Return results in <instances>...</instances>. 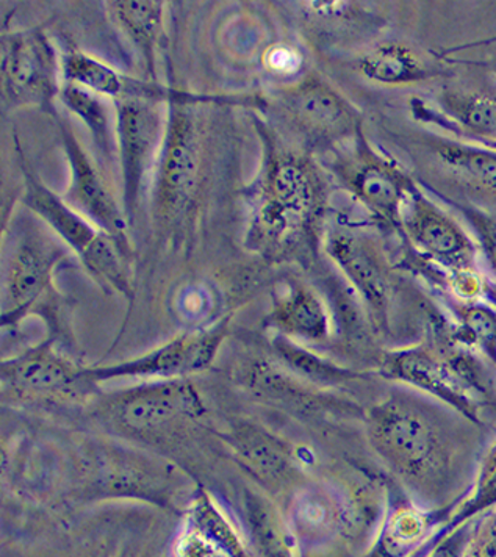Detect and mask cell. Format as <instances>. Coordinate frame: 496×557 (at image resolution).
<instances>
[{"label": "cell", "instance_id": "cell-1", "mask_svg": "<svg viewBox=\"0 0 496 557\" xmlns=\"http://www.w3.org/2000/svg\"><path fill=\"white\" fill-rule=\"evenodd\" d=\"M266 149L248 243L265 256H288L315 245L326 210V185L309 157L284 148L271 135Z\"/></svg>", "mask_w": 496, "mask_h": 557}, {"label": "cell", "instance_id": "cell-2", "mask_svg": "<svg viewBox=\"0 0 496 557\" xmlns=\"http://www.w3.org/2000/svg\"><path fill=\"white\" fill-rule=\"evenodd\" d=\"M369 437L382 462L408 484H441L449 471L452 445L433 410L392 396L369 412Z\"/></svg>", "mask_w": 496, "mask_h": 557}, {"label": "cell", "instance_id": "cell-3", "mask_svg": "<svg viewBox=\"0 0 496 557\" xmlns=\"http://www.w3.org/2000/svg\"><path fill=\"white\" fill-rule=\"evenodd\" d=\"M193 98L177 92L170 101V120L153 182V218L174 228L190 215L202 181L201 139L193 116Z\"/></svg>", "mask_w": 496, "mask_h": 557}, {"label": "cell", "instance_id": "cell-4", "mask_svg": "<svg viewBox=\"0 0 496 557\" xmlns=\"http://www.w3.org/2000/svg\"><path fill=\"white\" fill-rule=\"evenodd\" d=\"M334 173L374 220L401 228L417 182L395 160L373 148L363 128L351 139V148L335 153Z\"/></svg>", "mask_w": 496, "mask_h": 557}, {"label": "cell", "instance_id": "cell-5", "mask_svg": "<svg viewBox=\"0 0 496 557\" xmlns=\"http://www.w3.org/2000/svg\"><path fill=\"white\" fill-rule=\"evenodd\" d=\"M381 374L434 396L473 423H480V406L474 395L483 387L476 367L463 355L446 357L427 346H412L385 356Z\"/></svg>", "mask_w": 496, "mask_h": 557}, {"label": "cell", "instance_id": "cell-6", "mask_svg": "<svg viewBox=\"0 0 496 557\" xmlns=\"http://www.w3.org/2000/svg\"><path fill=\"white\" fill-rule=\"evenodd\" d=\"M274 107L293 128L319 145H344L363 128L359 110L315 74L280 89Z\"/></svg>", "mask_w": 496, "mask_h": 557}, {"label": "cell", "instance_id": "cell-7", "mask_svg": "<svg viewBox=\"0 0 496 557\" xmlns=\"http://www.w3.org/2000/svg\"><path fill=\"white\" fill-rule=\"evenodd\" d=\"M402 231L424 259L449 274L476 271V242L417 184L402 213Z\"/></svg>", "mask_w": 496, "mask_h": 557}, {"label": "cell", "instance_id": "cell-8", "mask_svg": "<svg viewBox=\"0 0 496 557\" xmlns=\"http://www.w3.org/2000/svg\"><path fill=\"white\" fill-rule=\"evenodd\" d=\"M59 62L51 42L41 30H21L2 38L3 95L21 106L30 103L52 109L60 96Z\"/></svg>", "mask_w": 496, "mask_h": 557}, {"label": "cell", "instance_id": "cell-9", "mask_svg": "<svg viewBox=\"0 0 496 557\" xmlns=\"http://www.w3.org/2000/svg\"><path fill=\"white\" fill-rule=\"evenodd\" d=\"M117 159L123 177V210L128 223L140 206L146 176L156 159L160 117L156 99L126 98L116 101Z\"/></svg>", "mask_w": 496, "mask_h": 557}, {"label": "cell", "instance_id": "cell-10", "mask_svg": "<svg viewBox=\"0 0 496 557\" xmlns=\"http://www.w3.org/2000/svg\"><path fill=\"white\" fill-rule=\"evenodd\" d=\"M224 335L226 323L199 334H185L131 362L82 370V377L88 384L116 377H163L174 381L206 370L215 359Z\"/></svg>", "mask_w": 496, "mask_h": 557}, {"label": "cell", "instance_id": "cell-11", "mask_svg": "<svg viewBox=\"0 0 496 557\" xmlns=\"http://www.w3.org/2000/svg\"><path fill=\"white\" fill-rule=\"evenodd\" d=\"M63 148L71 168V184L64 201L87 218L92 226L112 237L124 252L128 249L127 218L103 178L70 127H63Z\"/></svg>", "mask_w": 496, "mask_h": 557}, {"label": "cell", "instance_id": "cell-12", "mask_svg": "<svg viewBox=\"0 0 496 557\" xmlns=\"http://www.w3.org/2000/svg\"><path fill=\"white\" fill-rule=\"evenodd\" d=\"M326 251L365 305L376 315L385 313L390 301V273L376 243L351 232H334L327 238Z\"/></svg>", "mask_w": 496, "mask_h": 557}, {"label": "cell", "instance_id": "cell-13", "mask_svg": "<svg viewBox=\"0 0 496 557\" xmlns=\"http://www.w3.org/2000/svg\"><path fill=\"white\" fill-rule=\"evenodd\" d=\"M116 410L121 423L132 430H151L176 417H201L206 407L193 385L174 380L128 392L117 399Z\"/></svg>", "mask_w": 496, "mask_h": 557}, {"label": "cell", "instance_id": "cell-14", "mask_svg": "<svg viewBox=\"0 0 496 557\" xmlns=\"http://www.w3.org/2000/svg\"><path fill=\"white\" fill-rule=\"evenodd\" d=\"M437 103L441 107L437 113L419 101H413L412 110L420 120L437 121L438 126L470 141H496V95L445 88L438 95Z\"/></svg>", "mask_w": 496, "mask_h": 557}, {"label": "cell", "instance_id": "cell-15", "mask_svg": "<svg viewBox=\"0 0 496 557\" xmlns=\"http://www.w3.org/2000/svg\"><path fill=\"white\" fill-rule=\"evenodd\" d=\"M57 253L37 237L21 240L10 259L7 273V296H9L10 317L16 318L34 305L35 299L45 290Z\"/></svg>", "mask_w": 496, "mask_h": 557}, {"label": "cell", "instance_id": "cell-16", "mask_svg": "<svg viewBox=\"0 0 496 557\" xmlns=\"http://www.w3.org/2000/svg\"><path fill=\"white\" fill-rule=\"evenodd\" d=\"M23 170L26 176L24 202L28 209L37 213L60 238H63L64 243L78 253V257L84 256L89 246L98 240L101 231L92 226L87 218L82 216L63 198L49 190L26 166L23 165Z\"/></svg>", "mask_w": 496, "mask_h": 557}, {"label": "cell", "instance_id": "cell-17", "mask_svg": "<svg viewBox=\"0 0 496 557\" xmlns=\"http://www.w3.org/2000/svg\"><path fill=\"white\" fill-rule=\"evenodd\" d=\"M64 84L78 85L87 88L102 98L121 99L148 98L159 101L171 95L160 87L151 88L149 85L135 84L127 77L121 76L112 66L88 55V53L70 49L60 59ZM168 99V98H166Z\"/></svg>", "mask_w": 496, "mask_h": 557}, {"label": "cell", "instance_id": "cell-18", "mask_svg": "<svg viewBox=\"0 0 496 557\" xmlns=\"http://www.w3.org/2000/svg\"><path fill=\"white\" fill-rule=\"evenodd\" d=\"M2 376L9 384L38 393L70 392L80 382H87L82 377V370L64 362L48 345L3 362Z\"/></svg>", "mask_w": 496, "mask_h": 557}, {"label": "cell", "instance_id": "cell-19", "mask_svg": "<svg viewBox=\"0 0 496 557\" xmlns=\"http://www.w3.org/2000/svg\"><path fill=\"white\" fill-rule=\"evenodd\" d=\"M270 324L284 335L320 342L330 337L331 318L323 299L305 285L295 284L277 296Z\"/></svg>", "mask_w": 496, "mask_h": 557}, {"label": "cell", "instance_id": "cell-20", "mask_svg": "<svg viewBox=\"0 0 496 557\" xmlns=\"http://www.w3.org/2000/svg\"><path fill=\"white\" fill-rule=\"evenodd\" d=\"M359 73L367 81L387 87H406L427 81L434 70L419 53L402 42H384L360 57Z\"/></svg>", "mask_w": 496, "mask_h": 557}, {"label": "cell", "instance_id": "cell-21", "mask_svg": "<svg viewBox=\"0 0 496 557\" xmlns=\"http://www.w3.org/2000/svg\"><path fill=\"white\" fill-rule=\"evenodd\" d=\"M59 98L87 126L102 159L113 162L117 153L116 116L106 98L73 84H63Z\"/></svg>", "mask_w": 496, "mask_h": 557}, {"label": "cell", "instance_id": "cell-22", "mask_svg": "<svg viewBox=\"0 0 496 557\" xmlns=\"http://www.w3.org/2000/svg\"><path fill=\"white\" fill-rule=\"evenodd\" d=\"M231 445L249 471L265 481L281 480L290 466L287 448L273 435L249 424L231 432Z\"/></svg>", "mask_w": 496, "mask_h": 557}, {"label": "cell", "instance_id": "cell-23", "mask_svg": "<svg viewBox=\"0 0 496 557\" xmlns=\"http://www.w3.org/2000/svg\"><path fill=\"white\" fill-rule=\"evenodd\" d=\"M117 26L140 49L149 73H156V52L163 37V3L152 0H120L112 3Z\"/></svg>", "mask_w": 496, "mask_h": 557}, {"label": "cell", "instance_id": "cell-24", "mask_svg": "<svg viewBox=\"0 0 496 557\" xmlns=\"http://www.w3.org/2000/svg\"><path fill=\"white\" fill-rule=\"evenodd\" d=\"M434 149L438 160L460 177L496 191V151L471 141L435 138Z\"/></svg>", "mask_w": 496, "mask_h": 557}, {"label": "cell", "instance_id": "cell-25", "mask_svg": "<svg viewBox=\"0 0 496 557\" xmlns=\"http://www.w3.org/2000/svg\"><path fill=\"white\" fill-rule=\"evenodd\" d=\"M458 337L480 349L496 366V309L485 302L471 301L456 306Z\"/></svg>", "mask_w": 496, "mask_h": 557}, {"label": "cell", "instance_id": "cell-26", "mask_svg": "<svg viewBox=\"0 0 496 557\" xmlns=\"http://www.w3.org/2000/svg\"><path fill=\"white\" fill-rule=\"evenodd\" d=\"M273 346L288 367L298 371V373L305 374L309 380L323 382V384H340V382L357 377L356 373L332 366V363L320 359L307 349L299 348L298 345H295L290 338L284 337V335L274 338Z\"/></svg>", "mask_w": 496, "mask_h": 557}, {"label": "cell", "instance_id": "cell-27", "mask_svg": "<svg viewBox=\"0 0 496 557\" xmlns=\"http://www.w3.org/2000/svg\"><path fill=\"white\" fill-rule=\"evenodd\" d=\"M121 253H124L120 245L109 235H99L98 240L89 246L88 251L80 257L84 265L88 268L89 273L107 282L110 287L116 288L124 295H131L128 292V278L124 270Z\"/></svg>", "mask_w": 496, "mask_h": 557}, {"label": "cell", "instance_id": "cell-28", "mask_svg": "<svg viewBox=\"0 0 496 557\" xmlns=\"http://www.w3.org/2000/svg\"><path fill=\"white\" fill-rule=\"evenodd\" d=\"M249 527L266 557H290L284 531L276 512L262 499L249 496L246 499Z\"/></svg>", "mask_w": 496, "mask_h": 557}, {"label": "cell", "instance_id": "cell-29", "mask_svg": "<svg viewBox=\"0 0 496 557\" xmlns=\"http://www.w3.org/2000/svg\"><path fill=\"white\" fill-rule=\"evenodd\" d=\"M441 196L449 206L455 207L460 215L466 218L471 231H473L478 249L483 253L492 276L496 278V212H488V210L481 209V207L473 206V203L452 201V199L446 198L445 195Z\"/></svg>", "mask_w": 496, "mask_h": 557}, {"label": "cell", "instance_id": "cell-30", "mask_svg": "<svg viewBox=\"0 0 496 557\" xmlns=\"http://www.w3.org/2000/svg\"><path fill=\"white\" fill-rule=\"evenodd\" d=\"M295 512L298 530L305 535L319 537L337 524V506L334 505L330 496L320 494V492L302 496Z\"/></svg>", "mask_w": 496, "mask_h": 557}, {"label": "cell", "instance_id": "cell-31", "mask_svg": "<svg viewBox=\"0 0 496 557\" xmlns=\"http://www.w3.org/2000/svg\"><path fill=\"white\" fill-rule=\"evenodd\" d=\"M427 517L413 507H401L396 510L387 524L384 545L388 552H405L416 544L426 532Z\"/></svg>", "mask_w": 496, "mask_h": 557}, {"label": "cell", "instance_id": "cell-32", "mask_svg": "<svg viewBox=\"0 0 496 557\" xmlns=\"http://www.w3.org/2000/svg\"><path fill=\"white\" fill-rule=\"evenodd\" d=\"M494 506H496V446L481 467L473 494L467 499L466 505L460 507L462 510H460L459 519L473 516V513Z\"/></svg>", "mask_w": 496, "mask_h": 557}, {"label": "cell", "instance_id": "cell-33", "mask_svg": "<svg viewBox=\"0 0 496 557\" xmlns=\"http://www.w3.org/2000/svg\"><path fill=\"white\" fill-rule=\"evenodd\" d=\"M199 523H201L202 530L209 532V534L215 539L216 544L224 546V548L230 552L231 556L240 557V546H238L237 541H235L234 535H232V531L226 527V523L220 519L215 510L202 506L201 509H199Z\"/></svg>", "mask_w": 496, "mask_h": 557}, {"label": "cell", "instance_id": "cell-34", "mask_svg": "<svg viewBox=\"0 0 496 557\" xmlns=\"http://www.w3.org/2000/svg\"><path fill=\"white\" fill-rule=\"evenodd\" d=\"M496 45V37L488 39H481V41L470 42V45L456 46V48L446 49L445 52L438 53L441 59H445V57L452 55L455 52L469 51L471 48H481V46H491Z\"/></svg>", "mask_w": 496, "mask_h": 557}, {"label": "cell", "instance_id": "cell-35", "mask_svg": "<svg viewBox=\"0 0 496 557\" xmlns=\"http://www.w3.org/2000/svg\"><path fill=\"white\" fill-rule=\"evenodd\" d=\"M462 63H469L473 64V66H481L484 67V70L491 71L492 74L496 77V52L491 53V55L485 57L484 60H481V62H462ZM459 63V64H462Z\"/></svg>", "mask_w": 496, "mask_h": 557}, {"label": "cell", "instance_id": "cell-36", "mask_svg": "<svg viewBox=\"0 0 496 557\" xmlns=\"http://www.w3.org/2000/svg\"><path fill=\"white\" fill-rule=\"evenodd\" d=\"M474 145L484 146V148L492 149V151H496V141H492V139H473Z\"/></svg>", "mask_w": 496, "mask_h": 557}, {"label": "cell", "instance_id": "cell-37", "mask_svg": "<svg viewBox=\"0 0 496 557\" xmlns=\"http://www.w3.org/2000/svg\"><path fill=\"white\" fill-rule=\"evenodd\" d=\"M195 557H215V556H206V553H199V555H196Z\"/></svg>", "mask_w": 496, "mask_h": 557}]
</instances>
